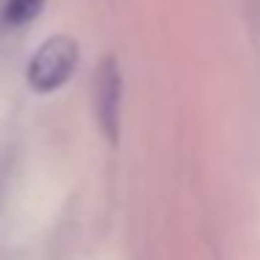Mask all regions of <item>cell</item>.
Wrapping results in <instances>:
<instances>
[{"instance_id":"obj_3","label":"cell","mask_w":260,"mask_h":260,"mask_svg":"<svg viewBox=\"0 0 260 260\" xmlns=\"http://www.w3.org/2000/svg\"><path fill=\"white\" fill-rule=\"evenodd\" d=\"M45 0H6L3 6V23L6 25H23L31 23L42 12Z\"/></svg>"},{"instance_id":"obj_2","label":"cell","mask_w":260,"mask_h":260,"mask_svg":"<svg viewBox=\"0 0 260 260\" xmlns=\"http://www.w3.org/2000/svg\"><path fill=\"white\" fill-rule=\"evenodd\" d=\"M120 101H123V76L118 59L109 53L101 59L95 73V118L101 135L112 146H118L120 140Z\"/></svg>"},{"instance_id":"obj_1","label":"cell","mask_w":260,"mask_h":260,"mask_svg":"<svg viewBox=\"0 0 260 260\" xmlns=\"http://www.w3.org/2000/svg\"><path fill=\"white\" fill-rule=\"evenodd\" d=\"M79 68V42L68 34H53L34 51L25 68V81L34 92H56Z\"/></svg>"}]
</instances>
